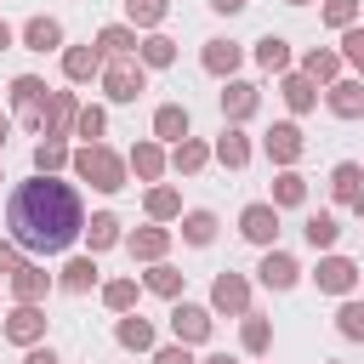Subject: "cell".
<instances>
[{"mask_svg":"<svg viewBox=\"0 0 364 364\" xmlns=\"http://www.w3.org/2000/svg\"><path fill=\"white\" fill-rule=\"evenodd\" d=\"M80 233H85V245H91V256H97V250L119 245V216H114V210H97L91 222H80Z\"/></svg>","mask_w":364,"mask_h":364,"instance_id":"obj_22","label":"cell"},{"mask_svg":"<svg viewBox=\"0 0 364 364\" xmlns=\"http://www.w3.org/2000/svg\"><path fill=\"white\" fill-rule=\"evenodd\" d=\"M80 222H85L80 193H74L68 182H57V176H40V171H34L28 182H17L11 205H6L11 245H17V250H34V256L68 250V245L80 239Z\"/></svg>","mask_w":364,"mask_h":364,"instance_id":"obj_1","label":"cell"},{"mask_svg":"<svg viewBox=\"0 0 364 364\" xmlns=\"http://www.w3.org/2000/svg\"><path fill=\"white\" fill-rule=\"evenodd\" d=\"M74 108H80V102H74V91H51V97H46V114H40V131H46V136H68Z\"/></svg>","mask_w":364,"mask_h":364,"instance_id":"obj_12","label":"cell"},{"mask_svg":"<svg viewBox=\"0 0 364 364\" xmlns=\"http://www.w3.org/2000/svg\"><path fill=\"white\" fill-rule=\"evenodd\" d=\"M290 6H307V0H290Z\"/></svg>","mask_w":364,"mask_h":364,"instance_id":"obj_53","label":"cell"},{"mask_svg":"<svg viewBox=\"0 0 364 364\" xmlns=\"http://www.w3.org/2000/svg\"><path fill=\"white\" fill-rule=\"evenodd\" d=\"M250 0H210V11H222V17H233V11H245Z\"/></svg>","mask_w":364,"mask_h":364,"instance_id":"obj_49","label":"cell"},{"mask_svg":"<svg viewBox=\"0 0 364 364\" xmlns=\"http://www.w3.org/2000/svg\"><path fill=\"white\" fill-rule=\"evenodd\" d=\"M256 63H262L267 74H284V68H290V46H284L279 34H262V40H256Z\"/></svg>","mask_w":364,"mask_h":364,"instance_id":"obj_31","label":"cell"},{"mask_svg":"<svg viewBox=\"0 0 364 364\" xmlns=\"http://www.w3.org/2000/svg\"><path fill=\"white\" fill-rule=\"evenodd\" d=\"M205 159H210V148H205V142H193V136H182V142H176V154H171V165H176L182 176L205 171Z\"/></svg>","mask_w":364,"mask_h":364,"instance_id":"obj_36","label":"cell"},{"mask_svg":"<svg viewBox=\"0 0 364 364\" xmlns=\"http://www.w3.org/2000/svg\"><path fill=\"white\" fill-rule=\"evenodd\" d=\"M97 51H102V57H136V28L108 23V28L97 34Z\"/></svg>","mask_w":364,"mask_h":364,"instance_id":"obj_25","label":"cell"},{"mask_svg":"<svg viewBox=\"0 0 364 364\" xmlns=\"http://www.w3.org/2000/svg\"><path fill=\"white\" fill-rule=\"evenodd\" d=\"M336 330H341L347 341H364V307H358L353 296L341 301V313H336Z\"/></svg>","mask_w":364,"mask_h":364,"instance_id":"obj_43","label":"cell"},{"mask_svg":"<svg viewBox=\"0 0 364 364\" xmlns=\"http://www.w3.org/2000/svg\"><path fill=\"white\" fill-rule=\"evenodd\" d=\"M23 364H63V358H57V353H51V347H40V341H34V347H28V358H23Z\"/></svg>","mask_w":364,"mask_h":364,"instance_id":"obj_48","label":"cell"},{"mask_svg":"<svg viewBox=\"0 0 364 364\" xmlns=\"http://www.w3.org/2000/svg\"><path fill=\"white\" fill-rule=\"evenodd\" d=\"M46 97H51V91H46V80H40V74H17V80H11V114H17L28 131H40Z\"/></svg>","mask_w":364,"mask_h":364,"instance_id":"obj_4","label":"cell"},{"mask_svg":"<svg viewBox=\"0 0 364 364\" xmlns=\"http://www.w3.org/2000/svg\"><path fill=\"white\" fill-rule=\"evenodd\" d=\"M165 11H171V0H125L131 28H159V23H165Z\"/></svg>","mask_w":364,"mask_h":364,"instance_id":"obj_33","label":"cell"},{"mask_svg":"<svg viewBox=\"0 0 364 364\" xmlns=\"http://www.w3.org/2000/svg\"><path fill=\"white\" fill-rule=\"evenodd\" d=\"M199 63H205V74H216V80H233V68L245 63V51H239L233 40H205Z\"/></svg>","mask_w":364,"mask_h":364,"instance_id":"obj_10","label":"cell"},{"mask_svg":"<svg viewBox=\"0 0 364 364\" xmlns=\"http://www.w3.org/2000/svg\"><path fill=\"white\" fill-rule=\"evenodd\" d=\"M114 336H119V347H131V353H148V347H154V324L136 318V313H125V318L114 324Z\"/></svg>","mask_w":364,"mask_h":364,"instance_id":"obj_28","label":"cell"},{"mask_svg":"<svg viewBox=\"0 0 364 364\" xmlns=\"http://www.w3.org/2000/svg\"><path fill=\"white\" fill-rule=\"evenodd\" d=\"M131 171H136L142 182H159V171H165V148H159V142H136V148H131Z\"/></svg>","mask_w":364,"mask_h":364,"instance_id":"obj_29","label":"cell"},{"mask_svg":"<svg viewBox=\"0 0 364 364\" xmlns=\"http://www.w3.org/2000/svg\"><path fill=\"white\" fill-rule=\"evenodd\" d=\"M301 74H307L313 85H318V80H336V74H341V57H336V51H307V57H301Z\"/></svg>","mask_w":364,"mask_h":364,"instance_id":"obj_38","label":"cell"},{"mask_svg":"<svg viewBox=\"0 0 364 364\" xmlns=\"http://www.w3.org/2000/svg\"><path fill=\"white\" fill-rule=\"evenodd\" d=\"M301 148H307V142H301V125H290V119H284V125H273V131H267V159H273V165H296V159H301Z\"/></svg>","mask_w":364,"mask_h":364,"instance_id":"obj_13","label":"cell"},{"mask_svg":"<svg viewBox=\"0 0 364 364\" xmlns=\"http://www.w3.org/2000/svg\"><path fill=\"white\" fill-rule=\"evenodd\" d=\"M136 63H142V68H171V63H176V40H165V34L136 40Z\"/></svg>","mask_w":364,"mask_h":364,"instance_id":"obj_26","label":"cell"},{"mask_svg":"<svg viewBox=\"0 0 364 364\" xmlns=\"http://www.w3.org/2000/svg\"><path fill=\"white\" fill-rule=\"evenodd\" d=\"M239 233H245L250 245H273V239H279V210H273L267 199L245 205V210H239Z\"/></svg>","mask_w":364,"mask_h":364,"instance_id":"obj_7","label":"cell"},{"mask_svg":"<svg viewBox=\"0 0 364 364\" xmlns=\"http://www.w3.org/2000/svg\"><path fill=\"white\" fill-rule=\"evenodd\" d=\"M74 136H85V142H97L102 131H108V114L97 108V102H85V108H74V125H68Z\"/></svg>","mask_w":364,"mask_h":364,"instance_id":"obj_34","label":"cell"},{"mask_svg":"<svg viewBox=\"0 0 364 364\" xmlns=\"http://www.w3.org/2000/svg\"><path fill=\"white\" fill-rule=\"evenodd\" d=\"M23 46L28 51H57L63 46V23L57 17H28L23 23Z\"/></svg>","mask_w":364,"mask_h":364,"instance_id":"obj_18","label":"cell"},{"mask_svg":"<svg viewBox=\"0 0 364 364\" xmlns=\"http://www.w3.org/2000/svg\"><path fill=\"white\" fill-rule=\"evenodd\" d=\"M125 250H131L136 262H165V250H171V233H165V228H136V233L125 239Z\"/></svg>","mask_w":364,"mask_h":364,"instance_id":"obj_16","label":"cell"},{"mask_svg":"<svg viewBox=\"0 0 364 364\" xmlns=\"http://www.w3.org/2000/svg\"><path fill=\"white\" fill-rule=\"evenodd\" d=\"M182 239H188V245H210V239H216V216H210V210H188V216H182Z\"/></svg>","mask_w":364,"mask_h":364,"instance_id":"obj_40","label":"cell"},{"mask_svg":"<svg viewBox=\"0 0 364 364\" xmlns=\"http://www.w3.org/2000/svg\"><path fill=\"white\" fill-rule=\"evenodd\" d=\"M74 176L91 182V188H102V193H119V188H125V159H119L114 148H102V142H85V148L74 154Z\"/></svg>","mask_w":364,"mask_h":364,"instance_id":"obj_2","label":"cell"},{"mask_svg":"<svg viewBox=\"0 0 364 364\" xmlns=\"http://www.w3.org/2000/svg\"><path fill=\"white\" fill-rule=\"evenodd\" d=\"M6 279H11V296H17V301H40V296L51 290V273H46V267H34V262H23V267H17V273H6Z\"/></svg>","mask_w":364,"mask_h":364,"instance_id":"obj_17","label":"cell"},{"mask_svg":"<svg viewBox=\"0 0 364 364\" xmlns=\"http://www.w3.org/2000/svg\"><path fill=\"white\" fill-rule=\"evenodd\" d=\"M57 284H63V290H74V296H85V290L97 284V262H91V256H74V262L57 273Z\"/></svg>","mask_w":364,"mask_h":364,"instance_id":"obj_30","label":"cell"},{"mask_svg":"<svg viewBox=\"0 0 364 364\" xmlns=\"http://www.w3.org/2000/svg\"><path fill=\"white\" fill-rule=\"evenodd\" d=\"M171 330H176V341H182V347H199V341L210 336V307L176 301V307H171Z\"/></svg>","mask_w":364,"mask_h":364,"instance_id":"obj_8","label":"cell"},{"mask_svg":"<svg viewBox=\"0 0 364 364\" xmlns=\"http://www.w3.org/2000/svg\"><path fill=\"white\" fill-rule=\"evenodd\" d=\"M148 216H154V222L182 216V193H176V188H148Z\"/></svg>","mask_w":364,"mask_h":364,"instance_id":"obj_39","label":"cell"},{"mask_svg":"<svg viewBox=\"0 0 364 364\" xmlns=\"http://www.w3.org/2000/svg\"><path fill=\"white\" fill-rule=\"evenodd\" d=\"M102 91L114 102H136L148 91V68L136 57H102Z\"/></svg>","mask_w":364,"mask_h":364,"instance_id":"obj_3","label":"cell"},{"mask_svg":"<svg viewBox=\"0 0 364 364\" xmlns=\"http://www.w3.org/2000/svg\"><path fill=\"white\" fill-rule=\"evenodd\" d=\"M256 273H262V284H267V290H290V284L301 279L296 256H284V250H273V245H267V256H262V267H256Z\"/></svg>","mask_w":364,"mask_h":364,"instance_id":"obj_14","label":"cell"},{"mask_svg":"<svg viewBox=\"0 0 364 364\" xmlns=\"http://www.w3.org/2000/svg\"><path fill=\"white\" fill-rule=\"evenodd\" d=\"M102 301H108L114 313H131V307H136V279H114V284H102Z\"/></svg>","mask_w":364,"mask_h":364,"instance_id":"obj_42","label":"cell"},{"mask_svg":"<svg viewBox=\"0 0 364 364\" xmlns=\"http://www.w3.org/2000/svg\"><path fill=\"white\" fill-rule=\"evenodd\" d=\"M301 233H307V245H313V250H330V245L341 239V222L318 210V216H307V222H301Z\"/></svg>","mask_w":364,"mask_h":364,"instance_id":"obj_32","label":"cell"},{"mask_svg":"<svg viewBox=\"0 0 364 364\" xmlns=\"http://www.w3.org/2000/svg\"><path fill=\"white\" fill-rule=\"evenodd\" d=\"M17 267H23V250L11 239H0V273H17Z\"/></svg>","mask_w":364,"mask_h":364,"instance_id":"obj_46","label":"cell"},{"mask_svg":"<svg viewBox=\"0 0 364 364\" xmlns=\"http://www.w3.org/2000/svg\"><path fill=\"white\" fill-rule=\"evenodd\" d=\"M6 46H11V23L0 17V51H6Z\"/></svg>","mask_w":364,"mask_h":364,"instance_id":"obj_50","label":"cell"},{"mask_svg":"<svg viewBox=\"0 0 364 364\" xmlns=\"http://www.w3.org/2000/svg\"><path fill=\"white\" fill-rule=\"evenodd\" d=\"M6 136H11V119H6V114H0V148H6Z\"/></svg>","mask_w":364,"mask_h":364,"instance_id":"obj_51","label":"cell"},{"mask_svg":"<svg viewBox=\"0 0 364 364\" xmlns=\"http://www.w3.org/2000/svg\"><path fill=\"white\" fill-rule=\"evenodd\" d=\"M210 307L216 313H250V284L239 279V273H216V284H210Z\"/></svg>","mask_w":364,"mask_h":364,"instance_id":"obj_9","label":"cell"},{"mask_svg":"<svg viewBox=\"0 0 364 364\" xmlns=\"http://www.w3.org/2000/svg\"><path fill=\"white\" fill-rule=\"evenodd\" d=\"M313 284L330 290V296H353V284H358V262H353V256H324V262L313 267Z\"/></svg>","mask_w":364,"mask_h":364,"instance_id":"obj_6","label":"cell"},{"mask_svg":"<svg viewBox=\"0 0 364 364\" xmlns=\"http://www.w3.org/2000/svg\"><path fill=\"white\" fill-rule=\"evenodd\" d=\"M324 23H330V28L358 23V0H324Z\"/></svg>","mask_w":364,"mask_h":364,"instance_id":"obj_44","label":"cell"},{"mask_svg":"<svg viewBox=\"0 0 364 364\" xmlns=\"http://www.w3.org/2000/svg\"><path fill=\"white\" fill-rule=\"evenodd\" d=\"M301 199H307V176H296V171L284 165V171L273 176V199H267V205H273V210H296Z\"/></svg>","mask_w":364,"mask_h":364,"instance_id":"obj_21","label":"cell"},{"mask_svg":"<svg viewBox=\"0 0 364 364\" xmlns=\"http://www.w3.org/2000/svg\"><path fill=\"white\" fill-rule=\"evenodd\" d=\"M63 165H68V148H63V136H46V142L34 148V171H40V176H57Z\"/></svg>","mask_w":364,"mask_h":364,"instance_id":"obj_35","label":"cell"},{"mask_svg":"<svg viewBox=\"0 0 364 364\" xmlns=\"http://www.w3.org/2000/svg\"><path fill=\"white\" fill-rule=\"evenodd\" d=\"M0 182H6V176H0Z\"/></svg>","mask_w":364,"mask_h":364,"instance_id":"obj_54","label":"cell"},{"mask_svg":"<svg viewBox=\"0 0 364 364\" xmlns=\"http://www.w3.org/2000/svg\"><path fill=\"white\" fill-rule=\"evenodd\" d=\"M205 364H239V358H228V353H210V358H205Z\"/></svg>","mask_w":364,"mask_h":364,"instance_id":"obj_52","label":"cell"},{"mask_svg":"<svg viewBox=\"0 0 364 364\" xmlns=\"http://www.w3.org/2000/svg\"><path fill=\"white\" fill-rule=\"evenodd\" d=\"M330 114L358 119V114H364V85H358V80H336V85H330Z\"/></svg>","mask_w":364,"mask_h":364,"instance_id":"obj_24","label":"cell"},{"mask_svg":"<svg viewBox=\"0 0 364 364\" xmlns=\"http://www.w3.org/2000/svg\"><path fill=\"white\" fill-rule=\"evenodd\" d=\"M154 364H193V353L176 341V347H159V353H154Z\"/></svg>","mask_w":364,"mask_h":364,"instance_id":"obj_47","label":"cell"},{"mask_svg":"<svg viewBox=\"0 0 364 364\" xmlns=\"http://www.w3.org/2000/svg\"><path fill=\"white\" fill-rule=\"evenodd\" d=\"M154 136L159 142H182L188 136V108L182 102H159L154 108Z\"/></svg>","mask_w":364,"mask_h":364,"instance_id":"obj_19","label":"cell"},{"mask_svg":"<svg viewBox=\"0 0 364 364\" xmlns=\"http://www.w3.org/2000/svg\"><path fill=\"white\" fill-rule=\"evenodd\" d=\"M148 290H154V296H171V301H176V296H182V273H176L171 262H154V267H148Z\"/></svg>","mask_w":364,"mask_h":364,"instance_id":"obj_41","label":"cell"},{"mask_svg":"<svg viewBox=\"0 0 364 364\" xmlns=\"http://www.w3.org/2000/svg\"><path fill=\"white\" fill-rule=\"evenodd\" d=\"M210 154H216L228 171H245V165H250V142H245V131H239V125H228V131L216 136V148H210Z\"/></svg>","mask_w":364,"mask_h":364,"instance_id":"obj_20","label":"cell"},{"mask_svg":"<svg viewBox=\"0 0 364 364\" xmlns=\"http://www.w3.org/2000/svg\"><path fill=\"white\" fill-rule=\"evenodd\" d=\"M46 336V307L40 301H17L11 313H6V341L11 347H34Z\"/></svg>","mask_w":364,"mask_h":364,"instance_id":"obj_5","label":"cell"},{"mask_svg":"<svg viewBox=\"0 0 364 364\" xmlns=\"http://www.w3.org/2000/svg\"><path fill=\"white\" fill-rule=\"evenodd\" d=\"M358 182H364V171H358L353 159H341V165H336V176H330V188H336V199H341L347 210H358V205H364V199H358Z\"/></svg>","mask_w":364,"mask_h":364,"instance_id":"obj_27","label":"cell"},{"mask_svg":"<svg viewBox=\"0 0 364 364\" xmlns=\"http://www.w3.org/2000/svg\"><path fill=\"white\" fill-rule=\"evenodd\" d=\"M341 57H347V63H364V28H358V23L341 28Z\"/></svg>","mask_w":364,"mask_h":364,"instance_id":"obj_45","label":"cell"},{"mask_svg":"<svg viewBox=\"0 0 364 364\" xmlns=\"http://www.w3.org/2000/svg\"><path fill=\"white\" fill-rule=\"evenodd\" d=\"M279 91H284L290 114H313V108H318V85H313L307 74H284V85H279Z\"/></svg>","mask_w":364,"mask_h":364,"instance_id":"obj_23","label":"cell"},{"mask_svg":"<svg viewBox=\"0 0 364 364\" xmlns=\"http://www.w3.org/2000/svg\"><path fill=\"white\" fill-rule=\"evenodd\" d=\"M63 74H68L74 85H80V80H97V74H102V51H97V46H68V51H63Z\"/></svg>","mask_w":364,"mask_h":364,"instance_id":"obj_15","label":"cell"},{"mask_svg":"<svg viewBox=\"0 0 364 364\" xmlns=\"http://www.w3.org/2000/svg\"><path fill=\"white\" fill-rule=\"evenodd\" d=\"M239 318H245V330H239L245 353H267V347H273V324H267V318H256V313H239Z\"/></svg>","mask_w":364,"mask_h":364,"instance_id":"obj_37","label":"cell"},{"mask_svg":"<svg viewBox=\"0 0 364 364\" xmlns=\"http://www.w3.org/2000/svg\"><path fill=\"white\" fill-rule=\"evenodd\" d=\"M256 102H262V91H256L250 80H228V91H222V114H228V125L250 119V114H256Z\"/></svg>","mask_w":364,"mask_h":364,"instance_id":"obj_11","label":"cell"}]
</instances>
